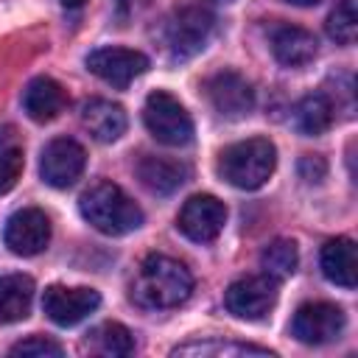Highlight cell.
<instances>
[{
    "label": "cell",
    "mask_w": 358,
    "mask_h": 358,
    "mask_svg": "<svg viewBox=\"0 0 358 358\" xmlns=\"http://www.w3.org/2000/svg\"><path fill=\"white\" fill-rule=\"evenodd\" d=\"M193 291V274L187 271L185 263L168 257V255H148L140 260L129 296L140 308H176L182 305Z\"/></svg>",
    "instance_id": "1"
},
{
    "label": "cell",
    "mask_w": 358,
    "mask_h": 358,
    "mask_svg": "<svg viewBox=\"0 0 358 358\" xmlns=\"http://www.w3.org/2000/svg\"><path fill=\"white\" fill-rule=\"evenodd\" d=\"M78 210L90 227L103 235H126L143 224V210L115 182H95L78 199Z\"/></svg>",
    "instance_id": "2"
},
{
    "label": "cell",
    "mask_w": 358,
    "mask_h": 358,
    "mask_svg": "<svg viewBox=\"0 0 358 358\" xmlns=\"http://www.w3.org/2000/svg\"><path fill=\"white\" fill-rule=\"evenodd\" d=\"M277 165V148L266 137H252L227 145L218 154V173L238 190H257L268 182Z\"/></svg>",
    "instance_id": "3"
},
{
    "label": "cell",
    "mask_w": 358,
    "mask_h": 358,
    "mask_svg": "<svg viewBox=\"0 0 358 358\" xmlns=\"http://www.w3.org/2000/svg\"><path fill=\"white\" fill-rule=\"evenodd\" d=\"M143 120L151 137L159 140L162 145H187L193 137V120L187 109L165 90H157L145 98Z\"/></svg>",
    "instance_id": "4"
},
{
    "label": "cell",
    "mask_w": 358,
    "mask_h": 358,
    "mask_svg": "<svg viewBox=\"0 0 358 358\" xmlns=\"http://www.w3.org/2000/svg\"><path fill=\"white\" fill-rule=\"evenodd\" d=\"M213 34V14L201 6H185L165 22V48L173 59L196 56Z\"/></svg>",
    "instance_id": "5"
},
{
    "label": "cell",
    "mask_w": 358,
    "mask_h": 358,
    "mask_svg": "<svg viewBox=\"0 0 358 358\" xmlns=\"http://www.w3.org/2000/svg\"><path fill=\"white\" fill-rule=\"evenodd\" d=\"M277 280L268 277V274H249V277H241L235 280L227 294H224V302H227V310L238 319H246V322H257L263 319L274 305H277Z\"/></svg>",
    "instance_id": "6"
},
{
    "label": "cell",
    "mask_w": 358,
    "mask_h": 358,
    "mask_svg": "<svg viewBox=\"0 0 358 358\" xmlns=\"http://www.w3.org/2000/svg\"><path fill=\"white\" fill-rule=\"evenodd\" d=\"M227 224V207L221 199L210 196V193H196L190 196L179 215H176V227L185 238H190L193 243H210L221 235Z\"/></svg>",
    "instance_id": "7"
},
{
    "label": "cell",
    "mask_w": 358,
    "mask_h": 358,
    "mask_svg": "<svg viewBox=\"0 0 358 358\" xmlns=\"http://www.w3.org/2000/svg\"><path fill=\"white\" fill-rule=\"evenodd\" d=\"M87 70L101 81L123 90L148 70V56L131 48H98L87 56Z\"/></svg>",
    "instance_id": "8"
},
{
    "label": "cell",
    "mask_w": 358,
    "mask_h": 358,
    "mask_svg": "<svg viewBox=\"0 0 358 358\" xmlns=\"http://www.w3.org/2000/svg\"><path fill=\"white\" fill-rule=\"evenodd\" d=\"M87 165V151L81 143H76L73 137H56L45 145L42 159H39V173L42 182H48L50 187H70Z\"/></svg>",
    "instance_id": "9"
},
{
    "label": "cell",
    "mask_w": 358,
    "mask_h": 358,
    "mask_svg": "<svg viewBox=\"0 0 358 358\" xmlns=\"http://www.w3.org/2000/svg\"><path fill=\"white\" fill-rule=\"evenodd\" d=\"M344 330V310L333 302H305L294 313L291 333L302 344H327Z\"/></svg>",
    "instance_id": "10"
},
{
    "label": "cell",
    "mask_w": 358,
    "mask_h": 358,
    "mask_svg": "<svg viewBox=\"0 0 358 358\" xmlns=\"http://www.w3.org/2000/svg\"><path fill=\"white\" fill-rule=\"evenodd\" d=\"M6 246L20 257H34L50 243V218L36 207H22L6 221Z\"/></svg>",
    "instance_id": "11"
},
{
    "label": "cell",
    "mask_w": 358,
    "mask_h": 358,
    "mask_svg": "<svg viewBox=\"0 0 358 358\" xmlns=\"http://www.w3.org/2000/svg\"><path fill=\"white\" fill-rule=\"evenodd\" d=\"M101 305V294L95 288H67V285H48L42 296V310L59 327H73L87 319Z\"/></svg>",
    "instance_id": "12"
},
{
    "label": "cell",
    "mask_w": 358,
    "mask_h": 358,
    "mask_svg": "<svg viewBox=\"0 0 358 358\" xmlns=\"http://www.w3.org/2000/svg\"><path fill=\"white\" fill-rule=\"evenodd\" d=\"M207 98L221 117H243L255 106L252 84L235 70H218L207 81Z\"/></svg>",
    "instance_id": "13"
},
{
    "label": "cell",
    "mask_w": 358,
    "mask_h": 358,
    "mask_svg": "<svg viewBox=\"0 0 358 358\" xmlns=\"http://www.w3.org/2000/svg\"><path fill=\"white\" fill-rule=\"evenodd\" d=\"M64 106H67V92H64V87H62L56 78H50V76H36V78L25 87V92H22V109H25V115H28L31 120H36V123H50V120H56V117L64 112Z\"/></svg>",
    "instance_id": "14"
},
{
    "label": "cell",
    "mask_w": 358,
    "mask_h": 358,
    "mask_svg": "<svg viewBox=\"0 0 358 358\" xmlns=\"http://www.w3.org/2000/svg\"><path fill=\"white\" fill-rule=\"evenodd\" d=\"M187 176H190L187 165L179 159H171V157L145 154L137 162V179L143 182V187L148 193H157V196H171L173 190H179L187 182Z\"/></svg>",
    "instance_id": "15"
},
{
    "label": "cell",
    "mask_w": 358,
    "mask_h": 358,
    "mask_svg": "<svg viewBox=\"0 0 358 358\" xmlns=\"http://www.w3.org/2000/svg\"><path fill=\"white\" fill-rule=\"evenodd\" d=\"M271 53L285 67H305L316 56V36L299 25H277L271 31Z\"/></svg>",
    "instance_id": "16"
},
{
    "label": "cell",
    "mask_w": 358,
    "mask_h": 358,
    "mask_svg": "<svg viewBox=\"0 0 358 358\" xmlns=\"http://www.w3.org/2000/svg\"><path fill=\"white\" fill-rule=\"evenodd\" d=\"M81 123L98 143H115L126 131V112L120 103H112L106 98H92L81 109Z\"/></svg>",
    "instance_id": "17"
},
{
    "label": "cell",
    "mask_w": 358,
    "mask_h": 358,
    "mask_svg": "<svg viewBox=\"0 0 358 358\" xmlns=\"http://www.w3.org/2000/svg\"><path fill=\"white\" fill-rule=\"evenodd\" d=\"M322 274L341 288H355V243L350 238H333L319 255Z\"/></svg>",
    "instance_id": "18"
},
{
    "label": "cell",
    "mask_w": 358,
    "mask_h": 358,
    "mask_svg": "<svg viewBox=\"0 0 358 358\" xmlns=\"http://www.w3.org/2000/svg\"><path fill=\"white\" fill-rule=\"evenodd\" d=\"M31 302H34V280L28 274L0 277V324L25 319L31 313Z\"/></svg>",
    "instance_id": "19"
},
{
    "label": "cell",
    "mask_w": 358,
    "mask_h": 358,
    "mask_svg": "<svg viewBox=\"0 0 358 358\" xmlns=\"http://www.w3.org/2000/svg\"><path fill=\"white\" fill-rule=\"evenodd\" d=\"M336 112H333V101L324 95V92H310L305 95L299 103H296V112H294V120H296V129L308 137H316L322 131L330 129Z\"/></svg>",
    "instance_id": "20"
},
{
    "label": "cell",
    "mask_w": 358,
    "mask_h": 358,
    "mask_svg": "<svg viewBox=\"0 0 358 358\" xmlns=\"http://www.w3.org/2000/svg\"><path fill=\"white\" fill-rule=\"evenodd\" d=\"M87 350L95 352V355H103V358H120V355H129L134 352V338L131 333L117 324V322H103L98 324L90 338H87Z\"/></svg>",
    "instance_id": "21"
},
{
    "label": "cell",
    "mask_w": 358,
    "mask_h": 358,
    "mask_svg": "<svg viewBox=\"0 0 358 358\" xmlns=\"http://www.w3.org/2000/svg\"><path fill=\"white\" fill-rule=\"evenodd\" d=\"M260 266H263V274L274 277L277 282L285 280V277H291V274L296 271V266H299L296 243L288 241V238L271 241V243L263 249V255H260Z\"/></svg>",
    "instance_id": "22"
},
{
    "label": "cell",
    "mask_w": 358,
    "mask_h": 358,
    "mask_svg": "<svg viewBox=\"0 0 358 358\" xmlns=\"http://www.w3.org/2000/svg\"><path fill=\"white\" fill-rule=\"evenodd\" d=\"M171 355H235V358H243V355H260V358H274V352L266 350V347H255V344H232V341H218V338L179 344V347H173Z\"/></svg>",
    "instance_id": "23"
},
{
    "label": "cell",
    "mask_w": 358,
    "mask_h": 358,
    "mask_svg": "<svg viewBox=\"0 0 358 358\" xmlns=\"http://www.w3.org/2000/svg\"><path fill=\"white\" fill-rule=\"evenodd\" d=\"M358 0H338L327 17V34L338 45H352L358 36Z\"/></svg>",
    "instance_id": "24"
},
{
    "label": "cell",
    "mask_w": 358,
    "mask_h": 358,
    "mask_svg": "<svg viewBox=\"0 0 358 358\" xmlns=\"http://www.w3.org/2000/svg\"><path fill=\"white\" fill-rule=\"evenodd\" d=\"M22 165H25V157L20 148H3L0 151V196L8 193L20 182Z\"/></svg>",
    "instance_id": "25"
},
{
    "label": "cell",
    "mask_w": 358,
    "mask_h": 358,
    "mask_svg": "<svg viewBox=\"0 0 358 358\" xmlns=\"http://www.w3.org/2000/svg\"><path fill=\"white\" fill-rule=\"evenodd\" d=\"M8 352H11V355H39V358L53 355V358H59L64 350H62V344H56L53 338H45V336H28V338L17 341Z\"/></svg>",
    "instance_id": "26"
},
{
    "label": "cell",
    "mask_w": 358,
    "mask_h": 358,
    "mask_svg": "<svg viewBox=\"0 0 358 358\" xmlns=\"http://www.w3.org/2000/svg\"><path fill=\"white\" fill-rule=\"evenodd\" d=\"M299 173H302V179H308V182H322L324 173H327V165H324L322 157L305 154V157L299 159Z\"/></svg>",
    "instance_id": "27"
},
{
    "label": "cell",
    "mask_w": 358,
    "mask_h": 358,
    "mask_svg": "<svg viewBox=\"0 0 358 358\" xmlns=\"http://www.w3.org/2000/svg\"><path fill=\"white\" fill-rule=\"evenodd\" d=\"M84 3H87V0H62V6H64V8H81Z\"/></svg>",
    "instance_id": "28"
},
{
    "label": "cell",
    "mask_w": 358,
    "mask_h": 358,
    "mask_svg": "<svg viewBox=\"0 0 358 358\" xmlns=\"http://www.w3.org/2000/svg\"><path fill=\"white\" fill-rule=\"evenodd\" d=\"M288 3H294V6H313V3H319V0H288Z\"/></svg>",
    "instance_id": "29"
},
{
    "label": "cell",
    "mask_w": 358,
    "mask_h": 358,
    "mask_svg": "<svg viewBox=\"0 0 358 358\" xmlns=\"http://www.w3.org/2000/svg\"><path fill=\"white\" fill-rule=\"evenodd\" d=\"M215 3H232V0H215Z\"/></svg>",
    "instance_id": "30"
}]
</instances>
